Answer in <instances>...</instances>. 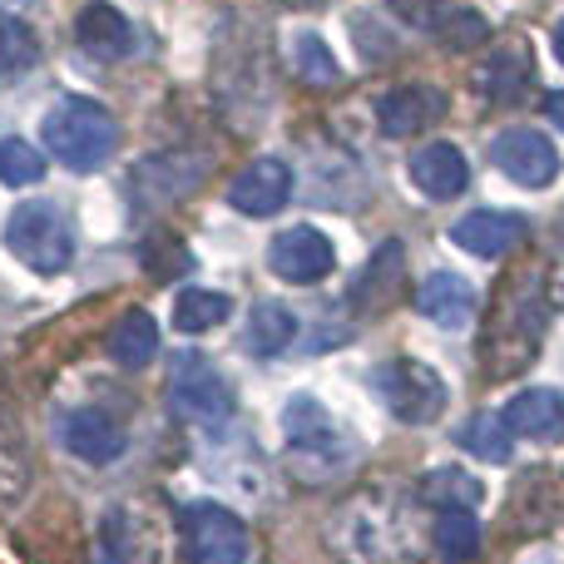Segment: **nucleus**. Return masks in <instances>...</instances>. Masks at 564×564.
<instances>
[{
  "label": "nucleus",
  "mask_w": 564,
  "mask_h": 564,
  "mask_svg": "<svg viewBox=\"0 0 564 564\" xmlns=\"http://www.w3.org/2000/svg\"><path fill=\"white\" fill-rule=\"evenodd\" d=\"M40 134H45V149L69 169V174H95L115 159L119 149V124L105 105L85 95H65L45 109L40 119Z\"/></svg>",
  "instance_id": "obj_1"
},
{
  "label": "nucleus",
  "mask_w": 564,
  "mask_h": 564,
  "mask_svg": "<svg viewBox=\"0 0 564 564\" xmlns=\"http://www.w3.org/2000/svg\"><path fill=\"white\" fill-rule=\"evenodd\" d=\"M282 441H288L292 470L307 480H332L357 460V441L317 397H292L282 406Z\"/></svg>",
  "instance_id": "obj_2"
},
{
  "label": "nucleus",
  "mask_w": 564,
  "mask_h": 564,
  "mask_svg": "<svg viewBox=\"0 0 564 564\" xmlns=\"http://www.w3.org/2000/svg\"><path fill=\"white\" fill-rule=\"evenodd\" d=\"M6 248L40 278H55L75 263V228L55 204H20L6 218Z\"/></svg>",
  "instance_id": "obj_3"
},
{
  "label": "nucleus",
  "mask_w": 564,
  "mask_h": 564,
  "mask_svg": "<svg viewBox=\"0 0 564 564\" xmlns=\"http://www.w3.org/2000/svg\"><path fill=\"white\" fill-rule=\"evenodd\" d=\"M371 387H377L381 406L397 421H406V426H426V421H436L446 411V381L426 361H411V357L381 361L371 371Z\"/></svg>",
  "instance_id": "obj_4"
},
{
  "label": "nucleus",
  "mask_w": 564,
  "mask_h": 564,
  "mask_svg": "<svg viewBox=\"0 0 564 564\" xmlns=\"http://www.w3.org/2000/svg\"><path fill=\"white\" fill-rule=\"evenodd\" d=\"M184 555L188 564H248V530L228 506L194 500L184 510Z\"/></svg>",
  "instance_id": "obj_5"
},
{
  "label": "nucleus",
  "mask_w": 564,
  "mask_h": 564,
  "mask_svg": "<svg viewBox=\"0 0 564 564\" xmlns=\"http://www.w3.org/2000/svg\"><path fill=\"white\" fill-rule=\"evenodd\" d=\"M490 164L520 188H550L560 178V149L535 129H506L490 139Z\"/></svg>",
  "instance_id": "obj_6"
},
{
  "label": "nucleus",
  "mask_w": 564,
  "mask_h": 564,
  "mask_svg": "<svg viewBox=\"0 0 564 564\" xmlns=\"http://www.w3.org/2000/svg\"><path fill=\"white\" fill-rule=\"evenodd\" d=\"M169 401H174L178 416L204 421V426H218V421L234 416V391H228V381L198 357H188V361H178L174 367Z\"/></svg>",
  "instance_id": "obj_7"
},
{
  "label": "nucleus",
  "mask_w": 564,
  "mask_h": 564,
  "mask_svg": "<svg viewBox=\"0 0 564 564\" xmlns=\"http://www.w3.org/2000/svg\"><path fill=\"white\" fill-rule=\"evenodd\" d=\"M268 268L282 278V282H297V288H312L337 268V253H332V238L317 234V228L297 224V228H282L268 248Z\"/></svg>",
  "instance_id": "obj_8"
},
{
  "label": "nucleus",
  "mask_w": 564,
  "mask_h": 564,
  "mask_svg": "<svg viewBox=\"0 0 564 564\" xmlns=\"http://www.w3.org/2000/svg\"><path fill=\"white\" fill-rule=\"evenodd\" d=\"M59 441H65L69 456L89 460V466H105V460L124 456V446H129L124 426H119L115 416H105V411H95V406L65 411V421H59Z\"/></svg>",
  "instance_id": "obj_9"
},
{
  "label": "nucleus",
  "mask_w": 564,
  "mask_h": 564,
  "mask_svg": "<svg viewBox=\"0 0 564 564\" xmlns=\"http://www.w3.org/2000/svg\"><path fill=\"white\" fill-rule=\"evenodd\" d=\"M530 224L520 214H506V208H480V214H466L456 228H451V243L466 248L476 258H506L525 243Z\"/></svg>",
  "instance_id": "obj_10"
},
{
  "label": "nucleus",
  "mask_w": 564,
  "mask_h": 564,
  "mask_svg": "<svg viewBox=\"0 0 564 564\" xmlns=\"http://www.w3.org/2000/svg\"><path fill=\"white\" fill-rule=\"evenodd\" d=\"M288 198H292V174L282 159H253V164L228 184V204L248 218H273Z\"/></svg>",
  "instance_id": "obj_11"
},
{
  "label": "nucleus",
  "mask_w": 564,
  "mask_h": 564,
  "mask_svg": "<svg viewBox=\"0 0 564 564\" xmlns=\"http://www.w3.org/2000/svg\"><path fill=\"white\" fill-rule=\"evenodd\" d=\"M441 115H446V95L431 85H406V89H391V95H381L377 105V124L387 139H411L421 134V129L441 124Z\"/></svg>",
  "instance_id": "obj_12"
},
{
  "label": "nucleus",
  "mask_w": 564,
  "mask_h": 564,
  "mask_svg": "<svg viewBox=\"0 0 564 564\" xmlns=\"http://www.w3.org/2000/svg\"><path fill=\"white\" fill-rule=\"evenodd\" d=\"M406 169H411V184H416L426 198H436V204L466 194V184H470L466 154H460L456 144H446V139H436V144H421L416 154H411Z\"/></svg>",
  "instance_id": "obj_13"
},
{
  "label": "nucleus",
  "mask_w": 564,
  "mask_h": 564,
  "mask_svg": "<svg viewBox=\"0 0 564 564\" xmlns=\"http://www.w3.org/2000/svg\"><path fill=\"white\" fill-rule=\"evenodd\" d=\"M506 426L535 446H560L564 441V391L530 387L506 406Z\"/></svg>",
  "instance_id": "obj_14"
},
{
  "label": "nucleus",
  "mask_w": 564,
  "mask_h": 564,
  "mask_svg": "<svg viewBox=\"0 0 564 564\" xmlns=\"http://www.w3.org/2000/svg\"><path fill=\"white\" fill-rule=\"evenodd\" d=\"M416 312L436 327H466L476 317V288L460 273H431L416 288Z\"/></svg>",
  "instance_id": "obj_15"
},
{
  "label": "nucleus",
  "mask_w": 564,
  "mask_h": 564,
  "mask_svg": "<svg viewBox=\"0 0 564 564\" xmlns=\"http://www.w3.org/2000/svg\"><path fill=\"white\" fill-rule=\"evenodd\" d=\"M75 40L99 59H124L129 50H134V25H129L115 6L89 0V6L79 10V20H75Z\"/></svg>",
  "instance_id": "obj_16"
},
{
  "label": "nucleus",
  "mask_w": 564,
  "mask_h": 564,
  "mask_svg": "<svg viewBox=\"0 0 564 564\" xmlns=\"http://www.w3.org/2000/svg\"><path fill=\"white\" fill-rule=\"evenodd\" d=\"M530 50L525 40H510L506 50H496V55L486 59V69H480V89H486V99H496V105H520V99L530 95Z\"/></svg>",
  "instance_id": "obj_17"
},
{
  "label": "nucleus",
  "mask_w": 564,
  "mask_h": 564,
  "mask_svg": "<svg viewBox=\"0 0 564 564\" xmlns=\"http://www.w3.org/2000/svg\"><path fill=\"white\" fill-rule=\"evenodd\" d=\"M159 351V322L149 317L144 307L124 312V317L115 322V332H109V357L119 361V367H149Z\"/></svg>",
  "instance_id": "obj_18"
},
{
  "label": "nucleus",
  "mask_w": 564,
  "mask_h": 564,
  "mask_svg": "<svg viewBox=\"0 0 564 564\" xmlns=\"http://www.w3.org/2000/svg\"><path fill=\"white\" fill-rule=\"evenodd\" d=\"M234 312V297L228 292H214V288H184L174 302V327L184 337H198V332H214L228 322Z\"/></svg>",
  "instance_id": "obj_19"
},
{
  "label": "nucleus",
  "mask_w": 564,
  "mask_h": 564,
  "mask_svg": "<svg viewBox=\"0 0 564 564\" xmlns=\"http://www.w3.org/2000/svg\"><path fill=\"white\" fill-rule=\"evenodd\" d=\"M456 441H460V451L490 460V466L510 460V451H516V431L506 426V416H500V411H480V416H470L466 426L456 431Z\"/></svg>",
  "instance_id": "obj_20"
},
{
  "label": "nucleus",
  "mask_w": 564,
  "mask_h": 564,
  "mask_svg": "<svg viewBox=\"0 0 564 564\" xmlns=\"http://www.w3.org/2000/svg\"><path fill=\"white\" fill-rule=\"evenodd\" d=\"M297 337V317H292L282 302H258L253 317H248V351L253 357H278L292 347Z\"/></svg>",
  "instance_id": "obj_21"
},
{
  "label": "nucleus",
  "mask_w": 564,
  "mask_h": 564,
  "mask_svg": "<svg viewBox=\"0 0 564 564\" xmlns=\"http://www.w3.org/2000/svg\"><path fill=\"white\" fill-rule=\"evenodd\" d=\"M480 496H486V486L460 466H441L421 480V500L436 510H470V506H480Z\"/></svg>",
  "instance_id": "obj_22"
},
{
  "label": "nucleus",
  "mask_w": 564,
  "mask_h": 564,
  "mask_svg": "<svg viewBox=\"0 0 564 564\" xmlns=\"http://www.w3.org/2000/svg\"><path fill=\"white\" fill-rule=\"evenodd\" d=\"M436 550L446 564H470L480 555V520L470 510H441L436 516Z\"/></svg>",
  "instance_id": "obj_23"
},
{
  "label": "nucleus",
  "mask_w": 564,
  "mask_h": 564,
  "mask_svg": "<svg viewBox=\"0 0 564 564\" xmlns=\"http://www.w3.org/2000/svg\"><path fill=\"white\" fill-rule=\"evenodd\" d=\"M30 65H35V30L20 15L0 10V79L20 75V69H30Z\"/></svg>",
  "instance_id": "obj_24"
},
{
  "label": "nucleus",
  "mask_w": 564,
  "mask_h": 564,
  "mask_svg": "<svg viewBox=\"0 0 564 564\" xmlns=\"http://www.w3.org/2000/svg\"><path fill=\"white\" fill-rule=\"evenodd\" d=\"M45 178V154L25 139H0V184L6 188H30Z\"/></svg>",
  "instance_id": "obj_25"
},
{
  "label": "nucleus",
  "mask_w": 564,
  "mask_h": 564,
  "mask_svg": "<svg viewBox=\"0 0 564 564\" xmlns=\"http://www.w3.org/2000/svg\"><path fill=\"white\" fill-rule=\"evenodd\" d=\"M292 69H297L302 85H332V79H337V59H332L327 40L312 35V30H302V35L292 40Z\"/></svg>",
  "instance_id": "obj_26"
},
{
  "label": "nucleus",
  "mask_w": 564,
  "mask_h": 564,
  "mask_svg": "<svg viewBox=\"0 0 564 564\" xmlns=\"http://www.w3.org/2000/svg\"><path fill=\"white\" fill-rule=\"evenodd\" d=\"M480 40H490V25L476 10H456V15L441 25V45H451V50H470V45H480Z\"/></svg>",
  "instance_id": "obj_27"
},
{
  "label": "nucleus",
  "mask_w": 564,
  "mask_h": 564,
  "mask_svg": "<svg viewBox=\"0 0 564 564\" xmlns=\"http://www.w3.org/2000/svg\"><path fill=\"white\" fill-rule=\"evenodd\" d=\"M545 115H550V119H555V124L564 129V89H555V95L545 99Z\"/></svg>",
  "instance_id": "obj_28"
},
{
  "label": "nucleus",
  "mask_w": 564,
  "mask_h": 564,
  "mask_svg": "<svg viewBox=\"0 0 564 564\" xmlns=\"http://www.w3.org/2000/svg\"><path fill=\"white\" fill-rule=\"evenodd\" d=\"M555 55H560V65H564V20L555 25Z\"/></svg>",
  "instance_id": "obj_29"
},
{
  "label": "nucleus",
  "mask_w": 564,
  "mask_h": 564,
  "mask_svg": "<svg viewBox=\"0 0 564 564\" xmlns=\"http://www.w3.org/2000/svg\"><path fill=\"white\" fill-rule=\"evenodd\" d=\"M105 564H115V560H105Z\"/></svg>",
  "instance_id": "obj_30"
}]
</instances>
